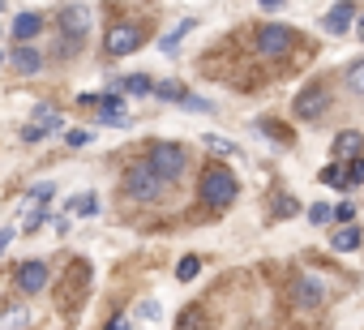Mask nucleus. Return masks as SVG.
I'll use <instances>...</instances> for the list:
<instances>
[{
	"instance_id": "nucleus-1",
	"label": "nucleus",
	"mask_w": 364,
	"mask_h": 330,
	"mask_svg": "<svg viewBox=\"0 0 364 330\" xmlns=\"http://www.w3.org/2000/svg\"><path fill=\"white\" fill-rule=\"evenodd\" d=\"M198 198L210 206V211H228L236 198H240V181L232 168H223V163H210V168L202 172L198 181Z\"/></svg>"
},
{
	"instance_id": "nucleus-2",
	"label": "nucleus",
	"mask_w": 364,
	"mask_h": 330,
	"mask_svg": "<svg viewBox=\"0 0 364 330\" xmlns=\"http://www.w3.org/2000/svg\"><path fill=\"white\" fill-rule=\"evenodd\" d=\"M120 193H124L129 202H159L163 176L150 168V163H129V172L120 176Z\"/></svg>"
},
{
	"instance_id": "nucleus-3",
	"label": "nucleus",
	"mask_w": 364,
	"mask_h": 330,
	"mask_svg": "<svg viewBox=\"0 0 364 330\" xmlns=\"http://www.w3.org/2000/svg\"><path fill=\"white\" fill-rule=\"evenodd\" d=\"M146 163H150V168H154L163 181H180V176L189 172V150L176 146V142H154Z\"/></svg>"
},
{
	"instance_id": "nucleus-4",
	"label": "nucleus",
	"mask_w": 364,
	"mask_h": 330,
	"mask_svg": "<svg viewBox=\"0 0 364 330\" xmlns=\"http://www.w3.org/2000/svg\"><path fill=\"white\" fill-rule=\"evenodd\" d=\"M56 22H60V35H65L60 56H73V52L86 43V9H82V5H65V9L56 14Z\"/></svg>"
},
{
	"instance_id": "nucleus-5",
	"label": "nucleus",
	"mask_w": 364,
	"mask_h": 330,
	"mask_svg": "<svg viewBox=\"0 0 364 330\" xmlns=\"http://www.w3.org/2000/svg\"><path fill=\"white\" fill-rule=\"evenodd\" d=\"M146 43V26L141 22H116L112 31H107V39H103V52L107 56H129V52H137Z\"/></svg>"
},
{
	"instance_id": "nucleus-6",
	"label": "nucleus",
	"mask_w": 364,
	"mask_h": 330,
	"mask_svg": "<svg viewBox=\"0 0 364 330\" xmlns=\"http://www.w3.org/2000/svg\"><path fill=\"white\" fill-rule=\"evenodd\" d=\"M291 43H296V31H291V26H283V22L257 26V35H253L257 56H283V52H291Z\"/></svg>"
},
{
	"instance_id": "nucleus-7",
	"label": "nucleus",
	"mask_w": 364,
	"mask_h": 330,
	"mask_svg": "<svg viewBox=\"0 0 364 330\" xmlns=\"http://www.w3.org/2000/svg\"><path fill=\"white\" fill-rule=\"evenodd\" d=\"M326 107H330V86H326V82H309V86L296 95V103H291V112H296L300 120H321Z\"/></svg>"
},
{
	"instance_id": "nucleus-8",
	"label": "nucleus",
	"mask_w": 364,
	"mask_h": 330,
	"mask_svg": "<svg viewBox=\"0 0 364 330\" xmlns=\"http://www.w3.org/2000/svg\"><path fill=\"white\" fill-rule=\"evenodd\" d=\"M48 279H52V270H48V262H39V257L22 262V266L14 270V287H18L22 296H35V292H43V287H48Z\"/></svg>"
},
{
	"instance_id": "nucleus-9",
	"label": "nucleus",
	"mask_w": 364,
	"mask_h": 330,
	"mask_svg": "<svg viewBox=\"0 0 364 330\" xmlns=\"http://www.w3.org/2000/svg\"><path fill=\"white\" fill-rule=\"evenodd\" d=\"M291 304H296L300 313H313V309L326 304V287H321L313 275H296V279H291Z\"/></svg>"
},
{
	"instance_id": "nucleus-10",
	"label": "nucleus",
	"mask_w": 364,
	"mask_h": 330,
	"mask_svg": "<svg viewBox=\"0 0 364 330\" xmlns=\"http://www.w3.org/2000/svg\"><path fill=\"white\" fill-rule=\"evenodd\" d=\"M43 31H48V22H43V14H35V9H31V14H18L14 26H9V35H14L18 48H31V39H39Z\"/></svg>"
},
{
	"instance_id": "nucleus-11",
	"label": "nucleus",
	"mask_w": 364,
	"mask_h": 330,
	"mask_svg": "<svg viewBox=\"0 0 364 330\" xmlns=\"http://www.w3.org/2000/svg\"><path fill=\"white\" fill-rule=\"evenodd\" d=\"M334 159H364V133H355V129H343L338 137H334Z\"/></svg>"
},
{
	"instance_id": "nucleus-12",
	"label": "nucleus",
	"mask_w": 364,
	"mask_h": 330,
	"mask_svg": "<svg viewBox=\"0 0 364 330\" xmlns=\"http://www.w3.org/2000/svg\"><path fill=\"white\" fill-rule=\"evenodd\" d=\"M351 22H355V5H334V9L321 18L326 35H347V31H351Z\"/></svg>"
},
{
	"instance_id": "nucleus-13",
	"label": "nucleus",
	"mask_w": 364,
	"mask_h": 330,
	"mask_svg": "<svg viewBox=\"0 0 364 330\" xmlns=\"http://www.w3.org/2000/svg\"><path fill=\"white\" fill-rule=\"evenodd\" d=\"M112 90H120V95H154V78H146V73L112 78Z\"/></svg>"
},
{
	"instance_id": "nucleus-14",
	"label": "nucleus",
	"mask_w": 364,
	"mask_h": 330,
	"mask_svg": "<svg viewBox=\"0 0 364 330\" xmlns=\"http://www.w3.org/2000/svg\"><path fill=\"white\" fill-rule=\"evenodd\" d=\"M22 78H31V73H39L43 69V56L35 52V48H14V60H9Z\"/></svg>"
},
{
	"instance_id": "nucleus-15",
	"label": "nucleus",
	"mask_w": 364,
	"mask_h": 330,
	"mask_svg": "<svg viewBox=\"0 0 364 330\" xmlns=\"http://www.w3.org/2000/svg\"><path fill=\"white\" fill-rule=\"evenodd\" d=\"M35 124H39L43 133H52V129H65V116H60L52 103H39V107H35Z\"/></svg>"
},
{
	"instance_id": "nucleus-16",
	"label": "nucleus",
	"mask_w": 364,
	"mask_h": 330,
	"mask_svg": "<svg viewBox=\"0 0 364 330\" xmlns=\"http://www.w3.org/2000/svg\"><path fill=\"white\" fill-rule=\"evenodd\" d=\"M52 198H56V181H39L26 189V206H48Z\"/></svg>"
},
{
	"instance_id": "nucleus-17",
	"label": "nucleus",
	"mask_w": 364,
	"mask_h": 330,
	"mask_svg": "<svg viewBox=\"0 0 364 330\" xmlns=\"http://www.w3.org/2000/svg\"><path fill=\"white\" fill-rule=\"evenodd\" d=\"M360 240H364V232H360V228H343V232H334V236H330V245H334L338 253H351V249H360Z\"/></svg>"
},
{
	"instance_id": "nucleus-18",
	"label": "nucleus",
	"mask_w": 364,
	"mask_h": 330,
	"mask_svg": "<svg viewBox=\"0 0 364 330\" xmlns=\"http://www.w3.org/2000/svg\"><path fill=\"white\" fill-rule=\"evenodd\" d=\"M154 95L167 99V103H185V99H189V90L180 86V82H154Z\"/></svg>"
},
{
	"instance_id": "nucleus-19",
	"label": "nucleus",
	"mask_w": 364,
	"mask_h": 330,
	"mask_svg": "<svg viewBox=\"0 0 364 330\" xmlns=\"http://www.w3.org/2000/svg\"><path fill=\"white\" fill-rule=\"evenodd\" d=\"M317 181H321V185H330V189H347V172H343V163H330V168H321V172H317Z\"/></svg>"
},
{
	"instance_id": "nucleus-20",
	"label": "nucleus",
	"mask_w": 364,
	"mask_h": 330,
	"mask_svg": "<svg viewBox=\"0 0 364 330\" xmlns=\"http://www.w3.org/2000/svg\"><path fill=\"white\" fill-rule=\"evenodd\" d=\"M198 275H202V257L189 253V257H180V262H176V279H180V283H189V279H198Z\"/></svg>"
},
{
	"instance_id": "nucleus-21",
	"label": "nucleus",
	"mask_w": 364,
	"mask_h": 330,
	"mask_svg": "<svg viewBox=\"0 0 364 330\" xmlns=\"http://www.w3.org/2000/svg\"><path fill=\"white\" fill-rule=\"evenodd\" d=\"M69 211L90 219V215H99V198H95V193H77V198H69Z\"/></svg>"
},
{
	"instance_id": "nucleus-22",
	"label": "nucleus",
	"mask_w": 364,
	"mask_h": 330,
	"mask_svg": "<svg viewBox=\"0 0 364 330\" xmlns=\"http://www.w3.org/2000/svg\"><path fill=\"white\" fill-rule=\"evenodd\" d=\"M257 129H262V133H270V137H274V142H283V146L291 142V133H287V124H279V120H266V116H262V120H257Z\"/></svg>"
},
{
	"instance_id": "nucleus-23",
	"label": "nucleus",
	"mask_w": 364,
	"mask_h": 330,
	"mask_svg": "<svg viewBox=\"0 0 364 330\" xmlns=\"http://www.w3.org/2000/svg\"><path fill=\"white\" fill-rule=\"evenodd\" d=\"M347 86H351V90H355V95H364V56H360V60H351V65H347Z\"/></svg>"
},
{
	"instance_id": "nucleus-24",
	"label": "nucleus",
	"mask_w": 364,
	"mask_h": 330,
	"mask_svg": "<svg viewBox=\"0 0 364 330\" xmlns=\"http://www.w3.org/2000/svg\"><path fill=\"white\" fill-rule=\"evenodd\" d=\"M43 219H48V206H26V215H22V232H35Z\"/></svg>"
},
{
	"instance_id": "nucleus-25",
	"label": "nucleus",
	"mask_w": 364,
	"mask_h": 330,
	"mask_svg": "<svg viewBox=\"0 0 364 330\" xmlns=\"http://www.w3.org/2000/svg\"><path fill=\"white\" fill-rule=\"evenodd\" d=\"M189 31H193V22H180V26H176V31H171V35H163V39H159V48H163V52H171V48H176V43H180V39H185V35H189Z\"/></svg>"
},
{
	"instance_id": "nucleus-26",
	"label": "nucleus",
	"mask_w": 364,
	"mask_h": 330,
	"mask_svg": "<svg viewBox=\"0 0 364 330\" xmlns=\"http://www.w3.org/2000/svg\"><path fill=\"white\" fill-rule=\"evenodd\" d=\"M206 146L219 150V154H228V159H240V146H236V142H223V137H215V133L206 137Z\"/></svg>"
},
{
	"instance_id": "nucleus-27",
	"label": "nucleus",
	"mask_w": 364,
	"mask_h": 330,
	"mask_svg": "<svg viewBox=\"0 0 364 330\" xmlns=\"http://www.w3.org/2000/svg\"><path fill=\"white\" fill-rule=\"evenodd\" d=\"M180 107H189V112H202V116H210V112H215V103H210V99H202V95H189L185 103H180Z\"/></svg>"
},
{
	"instance_id": "nucleus-28",
	"label": "nucleus",
	"mask_w": 364,
	"mask_h": 330,
	"mask_svg": "<svg viewBox=\"0 0 364 330\" xmlns=\"http://www.w3.org/2000/svg\"><path fill=\"white\" fill-rule=\"evenodd\" d=\"M137 317L159 321V317H163V304H159V300H141V304H137Z\"/></svg>"
},
{
	"instance_id": "nucleus-29",
	"label": "nucleus",
	"mask_w": 364,
	"mask_h": 330,
	"mask_svg": "<svg viewBox=\"0 0 364 330\" xmlns=\"http://www.w3.org/2000/svg\"><path fill=\"white\" fill-rule=\"evenodd\" d=\"M65 142H69V146H90L95 133H86V129H65Z\"/></svg>"
},
{
	"instance_id": "nucleus-30",
	"label": "nucleus",
	"mask_w": 364,
	"mask_h": 330,
	"mask_svg": "<svg viewBox=\"0 0 364 330\" xmlns=\"http://www.w3.org/2000/svg\"><path fill=\"white\" fill-rule=\"evenodd\" d=\"M347 185H364V159L347 163Z\"/></svg>"
},
{
	"instance_id": "nucleus-31",
	"label": "nucleus",
	"mask_w": 364,
	"mask_h": 330,
	"mask_svg": "<svg viewBox=\"0 0 364 330\" xmlns=\"http://www.w3.org/2000/svg\"><path fill=\"white\" fill-rule=\"evenodd\" d=\"M43 137H48V133H43L35 120H31V124H22V142H31V146H35V142H43Z\"/></svg>"
},
{
	"instance_id": "nucleus-32",
	"label": "nucleus",
	"mask_w": 364,
	"mask_h": 330,
	"mask_svg": "<svg viewBox=\"0 0 364 330\" xmlns=\"http://www.w3.org/2000/svg\"><path fill=\"white\" fill-rule=\"evenodd\" d=\"M309 219H313V223H330V219H334V211H330L326 202H317V206L309 211Z\"/></svg>"
},
{
	"instance_id": "nucleus-33",
	"label": "nucleus",
	"mask_w": 364,
	"mask_h": 330,
	"mask_svg": "<svg viewBox=\"0 0 364 330\" xmlns=\"http://www.w3.org/2000/svg\"><path fill=\"white\" fill-rule=\"evenodd\" d=\"M334 219H343V223H347V228H351V219H355V206H351V202H343V206H338V211H334Z\"/></svg>"
},
{
	"instance_id": "nucleus-34",
	"label": "nucleus",
	"mask_w": 364,
	"mask_h": 330,
	"mask_svg": "<svg viewBox=\"0 0 364 330\" xmlns=\"http://www.w3.org/2000/svg\"><path fill=\"white\" fill-rule=\"evenodd\" d=\"M296 211H300L296 198H279V211H274V215H296Z\"/></svg>"
},
{
	"instance_id": "nucleus-35",
	"label": "nucleus",
	"mask_w": 364,
	"mask_h": 330,
	"mask_svg": "<svg viewBox=\"0 0 364 330\" xmlns=\"http://www.w3.org/2000/svg\"><path fill=\"white\" fill-rule=\"evenodd\" d=\"M22 321H26V309H14V313L5 317V326H22Z\"/></svg>"
},
{
	"instance_id": "nucleus-36",
	"label": "nucleus",
	"mask_w": 364,
	"mask_h": 330,
	"mask_svg": "<svg viewBox=\"0 0 364 330\" xmlns=\"http://www.w3.org/2000/svg\"><path fill=\"white\" fill-rule=\"evenodd\" d=\"M14 236H18L14 228H0V253H5V249H9V240H14Z\"/></svg>"
},
{
	"instance_id": "nucleus-37",
	"label": "nucleus",
	"mask_w": 364,
	"mask_h": 330,
	"mask_svg": "<svg viewBox=\"0 0 364 330\" xmlns=\"http://www.w3.org/2000/svg\"><path fill=\"white\" fill-rule=\"evenodd\" d=\"M103 330H129V321H124V317H112V321H107Z\"/></svg>"
},
{
	"instance_id": "nucleus-38",
	"label": "nucleus",
	"mask_w": 364,
	"mask_h": 330,
	"mask_svg": "<svg viewBox=\"0 0 364 330\" xmlns=\"http://www.w3.org/2000/svg\"><path fill=\"white\" fill-rule=\"evenodd\" d=\"M355 35H360V43H364V18H360V26H355Z\"/></svg>"
},
{
	"instance_id": "nucleus-39",
	"label": "nucleus",
	"mask_w": 364,
	"mask_h": 330,
	"mask_svg": "<svg viewBox=\"0 0 364 330\" xmlns=\"http://www.w3.org/2000/svg\"><path fill=\"white\" fill-rule=\"evenodd\" d=\"M0 65H5V60H0Z\"/></svg>"
}]
</instances>
